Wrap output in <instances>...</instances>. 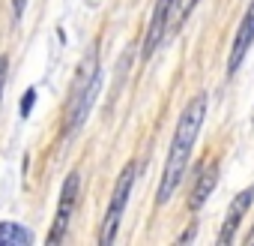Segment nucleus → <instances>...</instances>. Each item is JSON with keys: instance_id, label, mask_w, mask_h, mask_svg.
<instances>
[{"instance_id": "nucleus-10", "label": "nucleus", "mask_w": 254, "mask_h": 246, "mask_svg": "<svg viewBox=\"0 0 254 246\" xmlns=\"http://www.w3.org/2000/svg\"><path fill=\"white\" fill-rule=\"evenodd\" d=\"M194 3H197V0H177L174 9H171V15H168V30H165V33H177V30L186 24V18L191 15Z\"/></svg>"}, {"instance_id": "nucleus-12", "label": "nucleus", "mask_w": 254, "mask_h": 246, "mask_svg": "<svg viewBox=\"0 0 254 246\" xmlns=\"http://www.w3.org/2000/svg\"><path fill=\"white\" fill-rule=\"evenodd\" d=\"M6 72H9V60L0 57V102H3V90H6Z\"/></svg>"}, {"instance_id": "nucleus-4", "label": "nucleus", "mask_w": 254, "mask_h": 246, "mask_svg": "<svg viewBox=\"0 0 254 246\" xmlns=\"http://www.w3.org/2000/svg\"><path fill=\"white\" fill-rule=\"evenodd\" d=\"M78 189H81V177L72 171L60 189V204H57V216H54V225L48 231V243H60L66 240V231H69V222L75 216V204H78Z\"/></svg>"}, {"instance_id": "nucleus-8", "label": "nucleus", "mask_w": 254, "mask_h": 246, "mask_svg": "<svg viewBox=\"0 0 254 246\" xmlns=\"http://www.w3.org/2000/svg\"><path fill=\"white\" fill-rule=\"evenodd\" d=\"M218 183V162H212L200 177H197V183H194V189H191V210H200L203 204H206V198H209V192H212V186Z\"/></svg>"}, {"instance_id": "nucleus-2", "label": "nucleus", "mask_w": 254, "mask_h": 246, "mask_svg": "<svg viewBox=\"0 0 254 246\" xmlns=\"http://www.w3.org/2000/svg\"><path fill=\"white\" fill-rule=\"evenodd\" d=\"M102 87V72H99V45L93 42L75 72V84H72V93H69V108H66V135H72L81 123L87 120L93 102H96V93Z\"/></svg>"}, {"instance_id": "nucleus-13", "label": "nucleus", "mask_w": 254, "mask_h": 246, "mask_svg": "<svg viewBox=\"0 0 254 246\" xmlns=\"http://www.w3.org/2000/svg\"><path fill=\"white\" fill-rule=\"evenodd\" d=\"M24 9H27V0H12V15H15V18H21Z\"/></svg>"}, {"instance_id": "nucleus-11", "label": "nucleus", "mask_w": 254, "mask_h": 246, "mask_svg": "<svg viewBox=\"0 0 254 246\" xmlns=\"http://www.w3.org/2000/svg\"><path fill=\"white\" fill-rule=\"evenodd\" d=\"M33 102H36V90H27V93L21 96V114H24V117L33 111Z\"/></svg>"}, {"instance_id": "nucleus-6", "label": "nucleus", "mask_w": 254, "mask_h": 246, "mask_svg": "<svg viewBox=\"0 0 254 246\" xmlns=\"http://www.w3.org/2000/svg\"><path fill=\"white\" fill-rule=\"evenodd\" d=\"M251 201H254V186L242 189V192H239V195L230 201V210H227V216H224V228L218 231V243H233V237H236V228H239L242 216L248 213Z\"/></svg>"}, {"instance_id": "nucleus-7", "label": "nucleus", "mask_w": 254, "mask_h": 246, "mask_svg": "<svg viewBox=\"0 0 254 246\" xmlns=\"http://www.w3.org/2000/svg\"><path fill=\"white\" fill-rule=\"evenodd\" d=\"M174 3H177V0H156V12H153V21L147 27V36H144V48H141L144 57H150L159 48V42H162V36L168 30V15H171Z\"/></svg>"}, {"instance_id": "nucleus-14", "label": "nucleus", "mask_w": 254, "mask_h": 246, "mask_svg": "<svg viewBox=\"0 0 254 246\" xmlns=\"http://www.w3.org/2000/svg\"><path fill=\"white\" fill-rule=\"evenodd\" d=\"M194 234H197V225H191V228H189V231H186V234H183V237H180V243H186V240H191V237H194Z\"/></svg>"}, {"instance_id": "nucleus-5", "label": "nucleus", "mask_w": 254, "mask_h": 246, "mask_svg": "<svg viewBox=\"0 0 254 246\" xmlns=\"http://www.w3.org/2000/svg\"><path fill=\"white\" fill-rule=\"evenodd\" d=\"M251 42H254V0L248 3V12H245V18H242V24H239L236 36H233V48H230L227 72H236V69H239V63H242V57L248 54Z\"/></svg>"}, {"instance_id": "nucleus-15", "label": "nucleus", "mask_w": 254, "mask_h": 246, "mask_svg": "<svg viewBox=\"0 0 254 246\" xmlns=\"http://www.w3.org/2000/svg\"><path fill=\"white\" fill-rule=\"evenodd\" d=\"M245 243H254V228L248 231V237H245Z\"/></svg>"}, {"instance_id": "nucleus-1", "label": "nucleus", "mask_w": 254, "mask_h": 246, "mask_svg": "<svg viewBox=\"0 0 254 246\" xmlns=\"http://www.w3.org/2000/svg\"><path fill=\"white\" fill-rule=\"evenodd\" d=\"M203 114H206V96H194L180 120H177V132H174V141H171V153H168V162H165V174H162V183H159V195L156 201L159 204H168L171 195L177 192L186 168H189V159H191V150H194V141H197V132L203 126Z\"/></svg>"}, {"instance_id": "nucleus-9", "label": "nucleus", "mask_w": 254, "mask_h": 246, "mask_svg": "<svg viewBox=\"0 0 254 246\" xmlns=\"http://www.w3.org/2000/svg\"><path fill=\"white\" fill-rule=\"evenodd\" d=\"M33 243V234L18 222H0V246H24Z\"/></svg>"}, {"instance_id": "nucleus-3", "label": "nucleus", "mask_w": 254, "mask_h": 246, "mask_svg": "<svg viewBox=\"0 0 254 246\" xmlns=\"http://www.w3.org/2000/svg\"><path fill=\"white\" fill-rule=\"evenodd\" d=\"M135 162H129L123 168L117 186H114V195H111V204H108V213H105V222H102V231H99V240L102 243H114L117 231H120V222H123V213H126V204H129V195H132V186H135Z\"/></svg>"}]
</instances>
